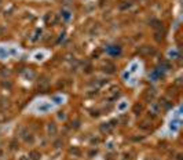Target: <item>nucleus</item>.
I'll return each mask as SVG.
<instances>
[{
  "instance_id": "obj_1",
  "label": "nucleus",
  "mask_w": 183,
  "mask_h": 160,
  "mask_svg": "<svg viewBox=\"0 0 183 160\" xmlns=\"http://www.w3.org/2000/svg\"><path fill=\"white\" fill-rule=\"evenodd\" d=\"M67 101H69V97L65 93H55L52 95H39L26 105L23 113L36 117L48 116L59 111L62 106L66 105Z\"/></svg>"
},
{
  "instance_id": "obj_2",
  "label": "nucleus",
  "mask_w": 183,
  "mask_h": 160,
  "mask_svg": "<svg viewBox=\"0 0 183 160\" xmlns=\"http://www.w3.org/2000/svg\"><path fill=\"white\" fill-rule=\"evenodd\" d=\"M182 130V105H178L167 115L164 124L156 133L158 138L163 140H173L179 135Z\"/></svg>"
},
{
  "instance_id": "obj_3",
  "label": "nucleus",
  "mask_w": 183,
  "mask_h": 160,
  "mask_svg": "<svg viewBox=\"0 0 183 160\" xmlns=\"http://www.w3.org/2000/svg\"><path fill=\"white\" fill-rule=\"evenodd\" d=\"M143 76H144V64L140 58H132L120 73V79L128 88L138 87Z\"/></svg>"
},
{
  "instance_id": "obj_4",
  "label": "nucleus",
  "mask_w": 183,
  "mask_h": 160,
  "mask_svg": "<svg viewBox=\"0 0 183 160\" xmlns=\"http://www.w3.org/2000/svg\"><path fill=\"white\" fill-rule=\"evenodd\" d=\"M25 50L17 41H2L0 43V62H10L22 58Z\"/></svg>"
},
{
  "instance_id": "obj_5",
  "label": "nucleus",
  "mask_w": 183,
  "mask_h": 160,
  "mask_svg": "<svg viewBox=\"0 0 183 160\" xmlns=\"http://www.w3.org/2000/svg\"><path fill=\"white\" fill-rule=\"evenodd\" d=\"M51 55H52L51 50L43 48V47H41V48L33 50V51L29 54L28 60L30 62H33V64H44V62H47L50 58H51Z\"/></svg>"
},
{
  "instance_id": "obj_6",
  "label": "nucleus",
  "mask_w": 183,
  "mask_h": 160,
  "mask_svg": "<svg viewBox=\"0 0 183 160\" xmlns=\"http://www.w3.org/2000/svg\"><path fill=\"white\" fill-rule=\"evenodd\" d=\"M129 108H131V102H129V99L127 98V97H123L116 105V111H117V113H120V115L125 113Z\"/></svg>"
}]
</instances>
